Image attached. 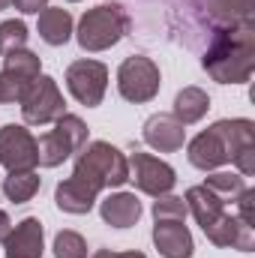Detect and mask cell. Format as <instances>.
<instances>
[{"label": "cell", "mask_w": 255, "mask_h": 258, "mask_svg": "<svg viewBox=\"0 0 255 258\" xmlns=\"http://www.w3.org/2000/svg\"><path fill=\"white\" fill-rule=\"evenodd\" d=\"M207 9L222 27L228 24H252V9L255 0H207Z\"/></svg>", "instance_id": "21"}, {"label": "cell", "mask_w": 255, "mask_h": 258, "mask_svg": "<svg viewBox=\"0 0 255 258\" xmlns=\"http://www.w3.org/2000/svg\"><path fill=\"white\" fill-rule=\"evenodd\" d=\"M6 6H12V0H0V9H6Z\"/></svg>", "instance_id": "35"}, {"label": "cell", "mask_w": 255, "mask_h": 258, "mask_svg": "<svg viewBox=\"0 0 255 258\" xmlns=\"http://www.w3.org/2000/svg\"><path fill=\"white\" fill-rule=\"evenodd\" d=\"M66 3H81V0H66Z\"/></svg>", "instance_id": "36"}, {"label": "cell", "mask_w": 255, "mask_h": 258, "mask_svg": "<svg viewBox=\"0 0 255 258\" xmlns=\"http://www.w3.org/2000/svg\"><path fill=\"white\" fill-rule=\"evenodd\" d=\"M231 162L237 165V174H240V177H252V174H255V144L243 147Z\"/></svg>", "instance_id": "29"}, {"label": "cell", "mask_w": 255, "mask_h": 258, "mask_svg": "<svg viewBox=\"0 0 255 258\" xmlns=\"http://www.w3.org/2000/svg\"><path fill=\"white\" fill-rule=\"evenodd\" d=\"M75 177H81L84 183H90L96 192L108 189V186H123L129 180V162L126 156L108 144V141H90L78 150L75 159Z\"/></svg>", "instance_id": "2"}, {"label": "cell", "mask_w": 255, "mask_h": 258, "mask_svg": "<svg viewBox=\"0 0 255 258\" xmlns=\"http://www.w3.org/2000/svg\"><path fill=\"white\" fill-rule=\"evenodd\" d=\"M204 237L213 243V246H225V249H240V252H249L255 246V228L243 225L237 216L231 213H222L213 225L201 228Z\"/></svg>", "instance_id": "11"}, {"label": "cell", "mask_w": 255, "mask_h": 258, "mask_svg": "<svg viewBox=\"0 0 255 258\" xmlns=\"http://www.w3.org/2000/svg\"><path fill=\"white\" fill-rule=\"evenodd\" d=\"M153 246L162 258H192V234L183 222H156L153 225Z\"/></svg>", "instance_id": "14"}, {"label": "cell", "mask_w": 255, "mask_h": 258, "mask_svg": "<svg viewBox=\"0 0 255 258\" xmlns=\"http://www.w3.org/2000/svg\"><path fill=\"white\" fill-rule=\"evenodd\" d=\"M186 201L177 195H159L153 201V219L156 222H186Z\"/></svg>", "instance_id": "24"}, {"label": "cell", "mask_w": 255, "mask_h": 258, "mask_svg": "<svg viewBox=\"0 0 255 258\" xmlns=\"http://www.w3.org/2000/svg\"><path fill=\"white\" fill-rule=\"evenodd\" d=\"M54 258H87V240L78 231H60L54 237Z\"/></svg>", "instance_id": "27"}, {"label": "cell", "mask_w": 255, "mask_h": 258, "mask_svg": "<svg viewBox=\"0 0 255 258\" xmlns=\"http://www.w3.org/2000/svg\"><path fill=\"white\" fill-rule=\"evenodd\" d=\"M201 66L219 84H246L255 69V24L219 27Z\"/></svg>", "instance_id": "1"}, {"label": "cell", "mask_w": 255, "mask_h": 258, "mask_svg": "<svg viewBox=\"0 0 255 258\" xmlns=\"http://www.w3.org/2000/svg\"><path fill=\"white\" fill-rule=\"evenodd\" d=\"M126 162H129V180L135 183L138 192H144V195H153V198L168 195L174 189V183H177L174 168H171L168 162L150 156V153L135 150V153L126 156Z\"/></svg>", "instance_id": "6"}, {"label": "cell", "mask_w": 255, "mask_h": 258, "mask_svg": "<svg viewBox=\"0 0 255 258\" xmlns=\"http://www.w3.org/2000/svg\"><path fill=\"white\" fill-rule=\"evenodd\" d=\"M42 186V177L36 171H9L3 177V195L12 201V204H24L30 201L33 195L39 192Z\"/></svg>", "instance_id": "22"}, {"label": "cell", "mask_w": 255, "mask_h": 258, "mask_svg": "<svg viewBox=\"0 0 255 258\" xmlns=\"http://www.w3.org/2000/svg\"><path fill=\"white\" fill-rule=\"evenodd\" d=\"M0 165L6 171H33L39 165L36 138L27 126L6 123L0 126Z\"/></svg>", "instance_id": "8"}, {"label": "cell", "mask_w": 255, "mask_h": 258, "mask_svg": "<svg viewBox=\"0 0 255 258\" xmlns=\"http://www.w3.org/2000/svg\"><path fill=\"white\" fill-rule=\"evenodd\" d=\"M234 204H237V219H240L243 225L255 228V189H243Z\"/></svg>", "instance_id": "28"}, {"label": "cell", "mask_w": 255, "mask_h": 258, "mask_svg": "<svg viewBox=\"0 0 255 258\" xmlns=\"http://www.w3.org/2000/svg\"><path fill=\"white\" fill-rule=\"evenodd\" d=\"M42 249H45V231L36 216L21 219L3 240L6 258H42Z\"/></svg>", "instance_id": "10"}, {"label": "cell", "mask_w": 255, "mask_h": 258, "mask_svg": "<svg viewBox=\"0 0 255 258\" xmlns=\"http://www.w3.org/2000/svg\"><path fill=\"white\" fill-rule=\"evenodd\" d=\"M3 81L9 84V93H12V102H18L24 96V90L42 75V60L39 54L27 51V48H15L3 57V69H0Z\"/></svg>", "instance_id": "9"}, {"label": "cell", "mask_w": 255, "mask_h": 258, "mask_svg": "<svg viewBox=\"0 0 255 258\" xmlns=\"http://www.w3.org/2000/svg\"><path fill=\"white\" fill-rule=\"evenodd\" d=\"M39 36L48 45H66L72 36V15L57 6H45L39 12Z\"/></svg>", "instance_id": "18"}, {"label": "cell", "mask_w": 255, "mask_h": 258, "mask_svg": "<svg viewBox=\"0 0 255 258\" xmlns=\"http://www.w3.org/2000/svg\"><path fill=\"white\" fill-rule=\"evenodd\" d=\"M3 102H12V93H9V84L3 81V75H0V105Z\"/></svg>", "instance_id": "32"}, {"label": "cell", "mask_w": 255, "mask_h": 258, "mask_svg": "<svg viewBox=\"0 0 255 258\" xmlns=\"http://www.w3.org/2000/svg\"><path fill=\"white\" fill-rule=\"evenodd\" d=\"M159 84H162L159 66L150 57H144V54L126 57L117 69V90H120V96L126 102H135V105L150 102L159 93Z\"/></svg>", "instance_id": "5"}, {"label": "cell", "mask_w": 255, "mask_h": 258, "mask_svg": "<svg viewBox=\"0 0 255 258\" xmlns=\"http://www.w3.org/2000/svg\"><path fill=\"white\" fill-rule=\"evenodd\" d=\"M144 141L159 153H174L186 141V129L174 114H153L144 123Z\"/></svg>", "instance_id": "12"}, {"label": "cell", "mask_w": 255, "mask_h": 258, "mask_svg": "<svg viewBox=\"0 0 255 258\" xmlns=\"http://www.w3.org/2000/svg\"><path fill=\"white\" fill-rule=\"evenodd\" d=\"M27 24L24 21H3L0 24V57H6L9 51H15V48H24L27 45Z\"/></svg>", "instance_id": "25"}, {"label": "cell", "mask_w": 255, "mask_h": 258, "mask_svg": "<svg viewBox=\"0 0 255 258\" xmlns=\"http://www.w3.org/2000/svg\"><path fill=\"white\" fill-rule=\"evenodd\" d=\"M129 24L132 21L120 3H99L96 9H87L81 15L75 39L84 51H105L126 36Z\"/></svg>", "instance_id": "3"}, {"label": "cell", "mask_w": 255, "mask_h": 258, "mask_svg": "<svg viewBox=\"0 0 255 258\" xmlns=\"http://www.w3.org/2000/svg\"><path fill=\"white\" fill-rule=\"evenodd\" d=\"M201 186H207L222 204H231V201H237L240 192L246 189V180H243L240 174H231V171H216V174L204 177Z\"/></svg>", "instance_id": "23"}, {"label": "cell", "mask_w": 255, "mask_h": 258, "mask_svg": "<svg viewBox=\"0 0 255 258\" xmlns=\"http://www.w3.org/2000/svg\"><path fill=\"white\" fill-rule=\"evenodd\" d=\"M90 258H117V252H111V249H96Z\"/></svg>", "instance_id": "33"}, {"label": "cell", "mask_w": 255, "mask_h": 258, "mask_svg": "<svg viewBox=\"0 0 255 258\" xmlns=\"http://www.w3.org/2000/svg\"><path fill=\"white\" fill-rule=\"evenodd\" d=\"M54 129L63 132V138L72 144L75 153L87 144V126H84V120L75 117V114H63V117H57V120H54Z\"/></svg>", "instance_id": "26"}, {"label": "cell", "mask_w": 255, "mask_h": 258, "mask_svg": "<svg viewBox=\"0 0 255 258\" xmlns=\"http://www.w3.org/2000/svg\"><path fill=\"white\" fill-rule=\"evenodd\" d=\"M183 201H186V210L195 216V222H198L201 228L213 225V222L225 213V204L210 192L207 186H192V189H186V198H183Z\"/></svg>", "instance_id": "17"}, {"label": "cell", "mask_w": 255, "mask_h": 258, "mask_svg": "<svg viewBox=\"0 0 255 258\" xmlns=\"http://www.w3.org/2000/svg\"><path fill=\"white\" fill-rule=\"evenodd\" d=\"M186 156H189V162L198 171H213V168H219V165L228 162L225 141L216 132V126H210V129H204L201 135H195L189 141V147H186Z\"/></svg>", "instance_id": "13"}, {"label": "cell", "mask_w": 255, "mask_h": 258, "mask_svg": "<svg viewBox=\"0 0 255 258\" xmlns=\"http://www.w3.org/2000/svg\"><path fill=\"white\" fill-rule=\"evenodd\" d=\"M36 150H39V165L42 168H57L63 159H69L75 153L72 144L63 138V132H57V129H48L45 135H39Z\"/></svg>", "instance_id": "20"}, {"label": "cell", "mask_w": 255, "mask_h": 258, "mask_svg": "<svg viewBox=\"0 0 255 258\" xmlns=\"http://www.w3.org/2000/svg\"><path fill=\"white\" fill-rule=\"evenodd\" d=\"M12 231V219L6 216V210H0V243L6 240V234Z\"/></svg>", "instance_id": "31"}, {"label": "cell", "mask_w": 255, "mask_h": 258, "mask_svg": "<svg viewBox=\"0 0 255 258\" xmlns=\"http://www.w3.org/2000/svg\"><path fill=\"white\" fill-rule=\"evenodd\" d=\"M117 258H147L144 252H117Z\"/></svg>", "instance_id": "34"}, {"label": "cell", "mask_w": 255, "mask_h": 258, "mask_svg": "<svg viewBox=\"0 0 255 258\" xmlns=\"http://www.w3.org/2000/svg\"><path fill=\"white\" fill-rule=\"evenodd\" d=\"M18 102H21V117H24V123H30V126H48V123H54L57 117L66 114L63 111L66 108L63 93H60L57 81L48 78V75H39V78L24 90V96H21Z\"/></svg>", "instance_id": "4"}, {"label": "cell", "mask_w": 255, "mask_h": 258, "mask_svg": "<svg viewBox=\"0 0 255 258\" xmlns=\"http://www.w3.org/2000/svg\"><path fill=\"white\" fill-rule=\"evenodd\" d=\"M12 6L18 12H24V15H39L48 6V0H12Z\"/></svg>", "instance_id": "30"}, {"label": "cell", "mask_w": 255, "mask_h": 258, "mask_svg": "<svg viewBox=\"0 0 255 258\" xmlns=\"http://www.w3.org/2000/svg\"><path fill=\"white\" fill-rule=\"evenodd\" d=\"M66 87L81 105L96 108L108 90V69L99 60H75L66 69Z\"/></svg>", "instance_id": "7"}, {"label": "cell", "mask_w": 255, "mask_h": 258, "mask_svg": "<svg viewBox=\"0 0 255 258\" xmlns=\"http://www.w3.org/2000/svg\"><path fill=\"white\" fill-rule=\"evenodd\" d=\"M99 213L111 228H129L141 219V201L132 192H111L99 204Z\"/></svg>", "instance_id": "16"}, {"label": "cell", "mask_w": 255, "mask_h": 258, "mask_svg": "<svg viewBox=\"0 0 255 258\" xmlns=\"http://www.w3.org/2000/svg\"><path fill=\"white\" fill-rule=\"evenodd\" d=\"M207 108H210V96L201 90V87H183L180 93H177V99H174V117L183 123V126H189V123H198L204 114H207Z\"/></svg>", "instance_id": "19"}, {"label": "cell", "mask_w": 255, "mask_h": 258, "mask_svg": "<svg viewBox=\"0 0 255 258\" xmlns=\"http://www.w3.org/2000/svg\"><path fill=\"white\" fill-rule=\"evenodd\" d=\"M96 189L90 183H84L81 177H66L63 183H57L54 189V201L63 213H72V216H81V213H90L93 204H96Z\"/></svg>", "instance_id": "15"}]
</instances>
